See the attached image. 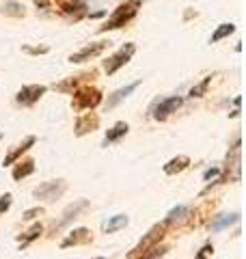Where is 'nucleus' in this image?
I'll return each instance as SVG.
<instances>
[{"label":"nucleus","instance_id":"f257e3e1","mask_svg":"<svg viewBox=\"0 0 246 259\" xmlns=\"http://www.w3.org/2000/svg\"><path fill=\"white\" fill-rule=\"evenodd\" d=\"M141 5H143V0H126V3H121L117 9L112 11L110 18L100 26V32H108V30H117V28L128 26V24L138 15Z\"/></svg>","mask_w":246,"mask_h":259},{"label":"nucleus","instance_id":"aec40b11","mask_svg":"<svg viewBox=\"0 0 246 259\" xmlns=\"http://www.w3.org/2000/svg\"><path fill=\"white\" fill-rule=\"evenodd\" d=\"M128 223H130V216H128V214L110 216L108 221H106V223L102 225V231H104V233H114V231L123 229V227H128Z\"/></svg>","mask_w":246,"mask_h":259},{"label":"nucleus","instance_id":"a878e982","mask_svg":"<svg viewBox=\"0 0 246 259\" xmlns=\"http://www.w3.org/2000/svg\"><path fill=\"white\" fill-rule=\"evenodd\" d=\"M44 214H46V209L41 207V205H37V207H30V209H26V212L22 214V221H35V218L44 216Z\"/></svg>","mask_w":246,"mask_h":259},{"label":"nucleus","instance_id":"423d86ee","mask_svg":"<svg viewBox=\"0 0 246 259\" xmlns=\"http://www.w3.org/2000/svg\"><path fill=\"white\" fill-rule=\"evenodd\" d=\"M46 93H48L46 84H26V87H22L18 91V95H15V102H18L20 106H35V104Z\"/></svg>","mask_w":246,"mask_h":259},{"label":"nucleus","instance_id":"bb28decb","mask_svg":"<svg viewBox=\"0 0 246 259\" xmlns=\"http://www.w3.org/2000/svg\"><path fill=\"white\" fill-rule=\"evenodd\" d=\"M22 50L26 52V54H32V56H41V54H48V52H50V48H48V46H37V48H32V46H22Z\"/></svg>","mask_w":246,"mask_h":259},{"label":"nucleus","instance_id":"39448f33","mask_svg":"<svg viewBox=\"0 0 246 259\" xmlns=\"http://www.w3.org/2000/svg\"><path fill=\"white\" fill-rule=\"evenodd\" d=\"M65 190H67V182L65 180H52V182H46V184L37 186V188L32 190V197L46 201V203H52V201L63 197Z\"/></svg>","mask_w":246,"mask_h":259},{"label":"nucleus","instance_id":"1a4fd4ad","mask_svg":"<svg viewBox=\"0 0 246 259\" xmlns=\"http://www.w3.org/2000/svg\"><path fill=\"white\" fill-rule=\"evenodd\" d=\"M100 127V115H95V112H82V115L76 119V125H73V134L78 136H87L95 132V130Z\"/></svg>","mask_w":246,"mask_h":259},{"label":"nucleus","instance_id":"c756f323","mask_svg":"<svg viewBox=\"0 0 246 259\" xmlns=\"http://www.w3.org/2000/svg\"><path fill=\"white\" fill-rule=\"evenodd\" d=\"M35 7H37V9H52V3H50V0H35Z\"/></svg>","mask_w":246,"mask_h":259},{"label":"nucleus","instance_id":"f8f14e48","mask_svg":"<svg viewBox=\"0 0 246 259\" xmlns=\"http://www.w3.org/2000/svg\"><path fill=\"white\" fill-rule=\"evenodd\" d=\"M61 11L67 15V18H71L73 22H78L89 13V5L85 0H67V3L61 5Z\"/></svg>","mask_w":246,"mask_h":259},{"label":"nucleus","instance_id":"473e14b6","mask_svg":"<svg viewBox=\"0 0 246 259\" xmlns=\"http://www.w3.org/2000/svg\"><path fill=\"white\" fill-rule=\"evenodd\" d=\"M97 259H104V257H97Z\"/></svg>","mask_w":246,"mask_h":259},{"label":"nucleus","instance_id":"dca6fc26","mask_svg":"<svg viewBox=\"0 0 246 259\" xmlns=\"http://www.w3.org/2000/svg\"><path fill=\"white\" fill-rule=\"evenodd\" d=\"M130 132V125L126 123V121H119V123H114L108 132H106V136H104V147H108V145H112V143H117L119 139H123Z\"/></svg>","mask_w":246,"mask_h":259},{"label":"nucleus","instance_id":"0eeeda50","mask_svg":"<svg viewBox=\"0 0 246 259\" xmlns=\"http://www.w3.org/2000/svg\"><path fill=\"white\" fill-rule=\"evenodd\" d=\"M108 46H110V41H106V39H102V41H93V44L85 46L82 50L69 54V63H87V61L95 59V56H100Z\"/></svg>","mask_w":246,"mask_h":259},{"label":"nucleus","instance_id":"7c9ffc66","mask_svg":"<svg viewBox=\"0 0 246 259\" xmlns=\"http://www.w3.org/2000/svg\"><path fill=\"white\" fill-rule=\"evenodd\" d=\"M220 175V168H210V171H205V180H212V177H218Z\"/></svg>","mask_w":246,"mask_h":259},{"label":"nucleus","instance_id":"6ab92c4d","mask_svg":"<svg viewBox=\"0 0 246 259\" xmlns=\"http://www.w3.org/2000/svg\"><path fill=\"white\" fill-rule=\"evenodd\" d=\"M32 173H35V160L26 158V160H18V164H15L11 175H13L15 182H20V180H24V177H28Z\"/></svg>","mask_w":246,"mask_h":259},{"label":"nucleus","instance_id":"a211bd4d","mask_svg":"<svg viewBox=\"0 0 246 259\" xmlns=\"http://www.w3.org/2000/svg\"><path fill=\"white\" fill-rule=\"evenodd\" d=\"M91 74H93V71H91ZM87 76H89V74H85V76H71V78H65L63 82H56L52 89H54V91H59V93H67V95H71V93L80 87V82H82V80H85Z\"/></svg>","mask_w":246,"mask_h":259},{"label":"nucleus","instance_id":"4468645a","mask_svg":"<svg viewBox=\"0 0 246 259\" xmlns=\"http://www.w3.org/2000/svg\"><path fill=\"white\" fill-rule=\"evenodd\" d=\"M35 143H37L35 136H26V139H24V143H22V145H18V149H13V151L9 153V156H7V158L3 160V166H11V164H15V162H18V160H20V158H22L24 153H26V151H28Z\"/></svg>","mask_w":246,"mask_h":259},{"label":"nucleus","instance_id":"b1692460","mask_svg":"<svg viewBox=\"0 0 246 259\" xmlns=\"http://www.w3.org/2000/svg\"><path fill=\"white\" fill-rule=\"evenodd\" d=\"M184 218H190V207H188V205H179V207H175V209H171V212H169L167 223L173 225V223L184 221Z\"/></svg>","mask_w":246,"mask_h":259},{"label":"nucleus","instance_id":"5701e85b","mask_svg":"<svg viewBox=\"0 0 246 259\" xmlns=\"http://www.w3.org/2000/svg\"><path fill=\"white\" fill-rule=\"evenodd\" d=\"M233 32H235V26H233V24H220V26L214 30V35L210 37V44L223 41V39H227L229 35H233Z\"/></svg>","mask_w":246,"mask_h":259},{"label":"nucleus","instance_id":"2eb2a0df","mask_svg":"<svg viewBox=\"0 0 246 259\" xmlns=\"http://www.w3.org/2000/svg\"><path fill=\"white\" fill-rule=\"evenodd\" d=\"M188 166H190V158L188 156H175V158H171L167 164H164L162 171L167 175H179V173H184Z\"/></svg>","mask_w":246,"mask_h":259},{"label":"nucleus","instance_id":"2f4dec72","mask_svg":"<svg viewBox=\"0 0 246 259\" xmlns=\"http://www.w3.org/2000/svg\"><path fill=\"white\" fill-rule=\"evenodd\" d=\"M0 141H3V134H0Z\"/></svg>","mask_w":246,"mask_h":259},{"label":"nucleus","instance_id":"c85d7f7f","mask_svg":"<svg viewBox=\"0 0 246 259\" xmlns=\"http://www.w3.org/2000/svg\"><path fill=\"white\" fill-rule=\"evenodd\" d=\"M212 253H214V246H212V244H205V246L199 250V255H196L194 259H208Z\"/></svg>","mask_w":246,"mask_h":259},{"label":"nucleus","instance_id":"9b49d317","mask_svg":"<svg viewBox=\"0 0 246 259\" xmlns=\"http://www.w3.org/2000/svg\"><path fill=\"white\" fill-rule=\"evenodd\" d=\"M87 207H89V201H85V199H82V201H76V203H71V205L63 212V218H61V221H56V223L52 225V233H56L59 229H63L65 225H69L73 218H78V214L82 212V209H87Z\"/></svg>","mask_w":246,"mask_h":259},{"label":"nucleus","instance_id":"6e6552de","mask_svg":"<svg viewBox=\"0 0 246 259\" xmlns=\"http://www.w3.org/2000/svg\"><path fill=\"white\" fill-rule=\"evenodd\" d=\"M182 97L173 95V97H167V100H160L158 106H153V119L155 121H167L173 112H177V108L182 106Z\"/></svg>","mask_w":246,"mask_h":259},{"label":"nucleus","instance_id":"393cba45","mask_svg":"<svg viewBox=\"0 0 246 259\" xmlns=\"http://www.w3.org/2000/svg\"><path fill=\"white\" fill-rule=\"evenodd\" d=\"M210 84H212V76H208V78H203L199 84H194L192 89H190V93H188V97H203L205 93H208V89H210Z\"/></svg>","mask_w":246,"mask_h":259},{"label":"nucleus","instance_id":"9d476101","mask_svg":"<svg viewBox=\"0 0 246 259\" xmlns=\"http://www.w3.org/2000/svg\"><path fill=\"white\" fill-rule=\"evenodd\" d=\"M93 240V233L91 229L87 227H78V229H71L67 233V238L61 242V248H69V246H82V244H89Z\"/></svg>","mask_w":246,"mask_h":259},{"label":"nucleus","instance_id":"ddd939ff","mask_svg":"<svg viewBox=\"0 0 246 259\" xmlns=\"http://www.w3.org/2000/svg\"><path fill=\"white\" fill-rule=\"evenodd\" d=\"M141 84H143V80H136V82H132V84H128V87H121V89H117V91H114L112 95H108V100H106V104H104V106H106V110L114 108V106H117L119 102H123V100H126L128 95H132V93H134V91H136V89L141 87Z\"/></svg>","mask_w":246,"mask_h":259},{"label":"nucleus","instance_id":"7ed1b4c3","mask_svg":"<svg viewBox=\"0 0 246 259\" xmlns=\"http://www.w3.org/2000/svg\"><path fill=\"white\" fill-rule=\"evenodd\" d=\"M167 229H169V223H167V221H164V223H158V225H153L151 229L141 238V242H138V244L132 248V253L128 255V259H136L138 255L143 253V250L151 248V246H155V244H160L162 238L167 236Z\"/></svg>","mask_w":246,"mask_h":259},{"label":"nucleus","instance_id":"20e7f679","mask_svg":"<svg viewBox=\"0 0 246 259\" xmlns=\"http://www.w3.org/2000/svg\"><path fill=\"white\" fill-rule=\"evenodd\" d=\"M134 52H136V44H123L117 52L104 61V71H106L108 76L117 74V71L123 67V65H128L130 61H132Z\"/></svg>","mask_w":246,"mask_h":259},{"label":"nucleus","instance_id":"4be33fe9","mask_svg":"<svg viewBox=\"0 0 246 259\" xmlns=\"http://www.w3.org/2000/svg\"><path fill=\"white\" fill-rule=\"evenodd\" d=\"M240 221V214H225V216H216V221L212 223V231H223L225 227H229V225H233V223H237Z\"/></svg>","mask_w":246,"mask_h":259},{"label":"nucleus","instance_id":"412c9836","mask_svg":"<svg viewBox=\"0 0 246 259\" xmlns=\"http://www.w3.org/2000/svg\"><path fill=\"white\" fill-rule=\"evenodd\" d=\"M41 233H44V225H41V223H35V225H32L26 233H22V236H18L20 246H22V248H26V246L30 244V242H35V240L41 236Z\"/></svg>","mask_w":246,"mask_h":259},{"label":"nucleus","instance_id":"f3484780","mask_svg":"<svg viewBox=\"0 0 246 259\" xmlns=\"http://www.w3.org/2000/svg\"><path fill=\"white\" fill-rule=\"evenodd\" d=\"M0 13L7 15V18H24L26 15V7L22 3H15V0H5L0 5Z\"/></svg>","mask_w":246,"mask_h":259},{"label":"nucleus","instance_id":"f03ea898","mask_svg":"<svg viewBox=\"0 0 246 259\" xmlns=\"http://www.w3.org/2000/svg\"><path fill=\"white\" fill-rule=\"evenodd\" d=\"M71 95H73V100H71V108L73 110H93L95 106H100L102 100H104L100 89L89 87V84L78 87Z\"/></svg>","mask_w":246,"mask_h":259},{"label":"nucleus","instance_id":"cd10ccee","mask_svg":"<svg viewBox=\"0 0 246 259\" xmlns=\"http://www.w3.org/2000/svg\"><path fill=\"white\" fill-rule=\"evenodd\" d=\"M11 203H13V197H11L9 192H7V194H3V197H0V216H3V214L7 212V209L11 207Z\"/></svg>","mask_w":246,"mask_h":259}]
</instances>
